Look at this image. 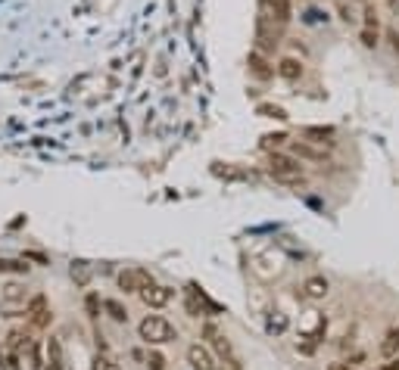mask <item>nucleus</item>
Returning a JSON list of instances; mask_svg holds the SVG:
<instances>
[{
    "label": "nucleus",
    "instance_id": "nucleus-3",
    "mask_svg": "<svg viewBox=\"0 0 399 370\" xmlns=\"http://www.w3.org/2000/svg\"><path fill=\"white\" fill-rule=\"evenodd\" d=\"M203 336L209 339V349H212V355H216V361H222L228 370H244V361H240L237 349L231 345V339L218 330L216 323H203Z\"/></svg>",
    "mask_w": 399,
    "mask_h": 370
},
{
    "label": "nucleus",
    "instance_id": "nucleus-6",
    "mask_svg": "<svg viewBox=\"0 0 399 370\" xmlns=\"http://www.w3.org/2000/svg\"><path fill=\"white\" fill-rule=\"evenodd\" d=\"M25 314H28V321H32V327H38V330H44L50 323V305H47V296L44 293H38V296H32V302L25 305Z\"/></svg>",
    "mask_w": 399,
    "mask_h": 370
},
{
    "label": "nucleus",
    "instance_id": "nucleus-27",
    "mask_svg": "<svg viewBox=\"0 0 399 370\" xmlns=\"http://www.w3.org/2000/svg\"><path fill=\"white\" fill-rule=\"evenodd\" d=\"M380 370H399V355L396 358H387V364Z\"/></svg>",
    "mask_w": 399,
    "mask_h": 370
},
{
    "label": "nucleus",
    "instance_id": "nucleus-25",
    "mask_svg": "<svg viewBox=\"0 0 399 370\" xmlns=\"http://www.w3.org/2000/svg\"><path fill=\"white\" fill-rule=\"evenodd\" d=\"M72 277H75V280H78V283H88L91 271L84 268V262H75V264H72Z\"/></svg>",
    "mask_w": 399,
    "mask_h": 370
},
{
    "label": "nucleus",
    "instance_id": "nucleus-8",
    "mask_svg": "<svg viewBox=\"0 0 399 370\" xmlns=\"http://www.w3.org/2000/svg\"><path fill=\"white\" fill-rule=\"evenodd\" d=\"M187 364H190V370H218V361L212 355V349H206L200 343H194L187 349Z\"/></svg>",
    "mask_w": 399,
    "mask_h": 370
},
{
    "label": "nucleus",
    "instance_id": "nucleus-21",
    "mask_svg": "<svg viewBox=\"0 0 399 370\" xmlns=\"http://www.w3.org/2000/svg\"><path fill=\"white\" fill-rule=\"evenodd\" d=\"M0 271H3V274H28V264L13 262V258H3V262H0Z\"/></svg>",
    "mask_w": 399,
    "mask_h": 370
},
{
    "label": "nucleus",
    "instance_id": "nucleus-11",
    "mask_svg": "<svg viewBox=\"0 0 399 370\" xmlns=\"http://www.w3.org/2000/svg\"><path fill=\"white\" fill-rule=\"evenodd\" d=\"M290 153L297 159H309V162H328V153L321 147H315L312 140H290Z\"/></svg>",
    "mask_w": 399,
    "mask_h": 370
},
{
    "label": "nucleus",
    "instance_id": "nucleus-17",
    "mask_svg": "<svg viewBox=\"0 0 399 370\" xmlns=\"http://www.w3.org/2000/svg\"><path fill=\"white\" fill-rule=\"evenodd\" d=\"M91 370H122V367L115 364V358L109 352H97L94 361H91Z\"/></svg>",
    "mask_w": 399,
    "mask_h": 370
},
{
    "label": "nucleus",
    "instance_id": "nucleus-10",
    "mask_svg": "<svg viewBox=\"0 0 399 370\" xmlns=\"http://www.w3.org/2000/svg\"><path fill=\"white\" fill-rule=\"evenodd\" d=\"M328 290H331V283L325 280L321 274H312V277H306L303 280V299H309V302H321V299L328 296Z\"/></svg>",
    "mask_w": 399,
    "mask_h": 370
},
{
    "label": "nucleus",
    "instance_id": "nucleus-23",
    "mask_svg": "<svg viewBox=\"0 0 399 370\" xmlns=\"http://www.w3.org/2000/svg\"><path fill=\"white\" fill-rule=\"evenodd\" d=\"M284 140H287V134H265L262 137V147L265 149H275V153H277V147H284Z\"/></svg>",
    "mask_w": 399,
    "mask_h": 370
},
{
    "label": "nucleus",
    "instance_id": "nucleus-2",
    "mask_svg": "<svg viewBox=\"0 0 399 370\" xmlns=\"http://www.w3.org/2000/svg\"><path fill=\"white\" fill-rule=\"evenodd\" d=\"M269 175L277 184H287V187H299L303 184V165L293 153H271L269 156Z\"/></svg>",
    "mask_w": 399,
    "mask_h": 370
},
{
    "label": "nucleus",
    "instance_id": "nucleus-7",
    "mask_svg": "<svg viewBox=\"0 0 399 370\" xmlns=\"http://www.w3.org/2000/svg\"><path fill=\"white\" fill-rule=\"evenodd\" d=\"M262 19L275 28H284L290 22V3L287 0H262Z\"/></svg>",
    "mask_w": 399,
    "mask_h": 370
},
{
    "label": "nucleus",
    "instance_id": "nucleus-16",
    "mask_svg": "<svg viewBox=\"0 0 399 370\" xmlns=\"http://www.w3.org/2000/svg\"><path fill=\"white\" fill-rule=\"evenodd\" d=\"M103 311H106L115 323H128V308H125L119 299H106V302H103Z\"/></svg>",
    "mask_w": 399,
    "mask_h": 370
},
{
    "label": "nucleus",
    "instance_id": "nucleus-22",
    "mask_svg": "<svg viewBox=\"0 0 399 370\" xmlns=\"http://www.w3.org/2000/svg\"><path fill=\"white\" fill-rule=\"evenodd\" d=\"M147 367H150V370H166V355H159V352H156V345H150Z\"/></svg>",
    "mask_w": 399,
    "mask_h": 370
},
{
    "label": "nucleus",
    "instance_id": "nucleus-1",
    "mask_svg": "<svg viewBox=\"0 0 399 370\" xmlns=\"http://www.w3.org/2000/svg\"><path fill=\"white\" fill-rule=\"evenodd\" d=\"M137 339L147 345H166V343H175L178 330L175 323L163 314H147L141 323H137Z\"/></svg>",
    "mask_w": 399,
    "mask_h": 370
},
{
    "label": "nucleus",
    "instance_id": "nucleus-15",
    "mask_svg": "<svg viewBox=\"0 0 399 370\" xmlns=\"http://www.w3.org/2000/svg\"><path fill=\"white\" fill-rule=\"evenodd\" d=\"M303 137L306 140H312V143H318V147H331L334 143V128H306L303 131Z\"/></svg>",
    "mask_w": 399,
    "mask_h": 370
},
{
    "label": "nucleus",
    "instance_id": "nucleus-24",
    "mask_svg": "<svg viewBox=\"0 0 399 370\" xmlns=\"http://www.w3.org/2000/svg\"><path fill=\"white\" fill-rule=\"evenodd\" d=\"M3 299H7V302H22V299H25V293H22L19 283H10L7 290H3Z\"/></svg>",
    "mask_w": 399,
    "mask_h": 370
},
{
    "label": "nucleus",
    "instance_id": "nucleus-20",
    "mask_svg": "<svg viewBox=\"0 0 399 370\" xmlns=\"http://www.w3.org/2000/svg\"><path fill=\"white\" fill-rule=\"evenodd\" d=\"M259 115H265V119H277V121H284L287 112L281 106H271V103H259Z\"/></svg>",
    "mask_w": 399,
    "mask_h": 370
},
{
    "label": "nucleus",
    "instance_id": "nucleus-28",
    "mask_svg": "<svg viewBox=\"0 0 399 370\" xmlns=\"http://www.w3.org/2000/svg\"><path fill=\"white\" fill-rule=\"evenodd\" d=\"M390 40H393V50L399 53V34H396V32H390Z\"/></svg>",
    "mask_w": 399,
    "mask_h": 370
},
{
    "label": "nucleus",
    "instance_id": "nucleus-4",
    "mask_svg": "<svg viewBox=\"0 0 399 370\" xmlns=\"http://www.w3.org/2000/svg\"><path fill=\"white\" fill-rule=\"evenodd\" d=\"M137 296H141V302L147 305V308H166V305L172 302V296H175V290H172V286H163V283H150V286H144L141 293H137Z\"/></svg>",
    "mask_w": 399,
    "mask_h": 370
},
{
    "label": "nucleus",
    "instance_id": "nucleus-18",
    "mask_svg": "<svg viewBox=\"0 0 399 370\" xmlns=\"http://www.w3.org/2000/svg\"><path fill=\"white\" fill-rule=\"evenodd\" d=\"M358 40H362V47L374 50V47L380 44V28H368V25H362V32H358Z\"/></svg>",
    "mask_w": 399,
    "mask_h": 370
},
{
    "label": "nucleus",
    "instance_id": "nucleus-19",
    "mask_svg": "<svg viewBox=\"0 0 399 370\" xmlns=\"http://www.w3.org/2000/svg\"><path fill=\"white\" fill-rule=\"evenodd\" d=\"M100 308H103L100 296H97V293H88V296H84V311H88L91 321H97V317H100Z\"/></svg>",
    "mask_w": 399,
    "mask_h": 370
},
{
    "label": "nucleus",
    "instance_id": "nucleus-5",
    "mask_svg": "<svg viewBox=\"0 0 399 370\" xmlns=\"http://www.w3.org/2000/svg\"><path fill=\"white\" fill-rule=\"evenodd\" d=\"M150 283H153V274L144 268H125L122 274H119V290L122 293H141Z\"/></svg>",
    "mask_w": 399,
    "mask_h": 370
},
{
    "label": "nucleus",
    "instance_id": "nucleus-9",
    "mask_svg": "<svg viewBox=\"0 0 399 370\" xmlns=\"http://www.w3.org/2000/svg\"><path fill=\"white\" fill-rule=\"evenodd\" d=\"M41 370H66V352L56 336H50L44 343V367Z\"/></svg>",
    "mask_w": 399,
    "mask_h": 370
},
{
    "label": "nucleus",
    "instance_id": "nucleus-12",
    "mask_svg": "<svg viewBox=\"0 0 399 370\" xmlns=\"http://www.w3.org/2000/svg\"><path fill=\"white\" fill-rule=\"evenodd\" d=\"M277 75H281V78L284 81H299L303 78V62L299 60H293V56H287V60H281L277 62V69H275Z\"/></svg>",
    "mask_w": 399,
    "mask_h": 370
},
{
    "label": "nucleus",
    "instance_id": "nucleus-14",
    "mask_svg": "<svg viewBox=\"0 0 399 370\" xmlns=\"http://www.w3.org/2000/svg\"><path fill=\"white\" fill-rule=\"evenodd\" d=\"M250 72L256 75V78H262V81H269L271 75H275V69L269 66V60H265L262 53H250Z\"/></svg>",
    "mask_w": 399,
    "mask_h": 370
},
{
    "label": "nucleus",
    "instance_id": "nucleus-13",
    "mask_svg": "<svg viewBox=\"0 0 399 370\" xmlns=\"http://www.w3.org/2000/svg\"><path fill=\"white\" fill-rule=\"evenodd\" d=\"M380 355H384V358H396L399 355V327H393V330L384 333V339H380Z\"/></svg>",
    "mask_w": 399,
    "mask_h": 370
},
{
    "label": "nucleus",
    "instance_id": "nucleus-26",
    "mask_svg": "<svg viewBox=\"0 0 399 370\" xmlns=\"http://www.w3.org/2000/svg\"><path fill=\"white\" fill-rule=\"evenodd\" d=\"M328 370H356V364H350V361H340V364H331Z\"/></svg>",
    "mask_w": 399,
    "mask_h": 370
}]
</instances>
